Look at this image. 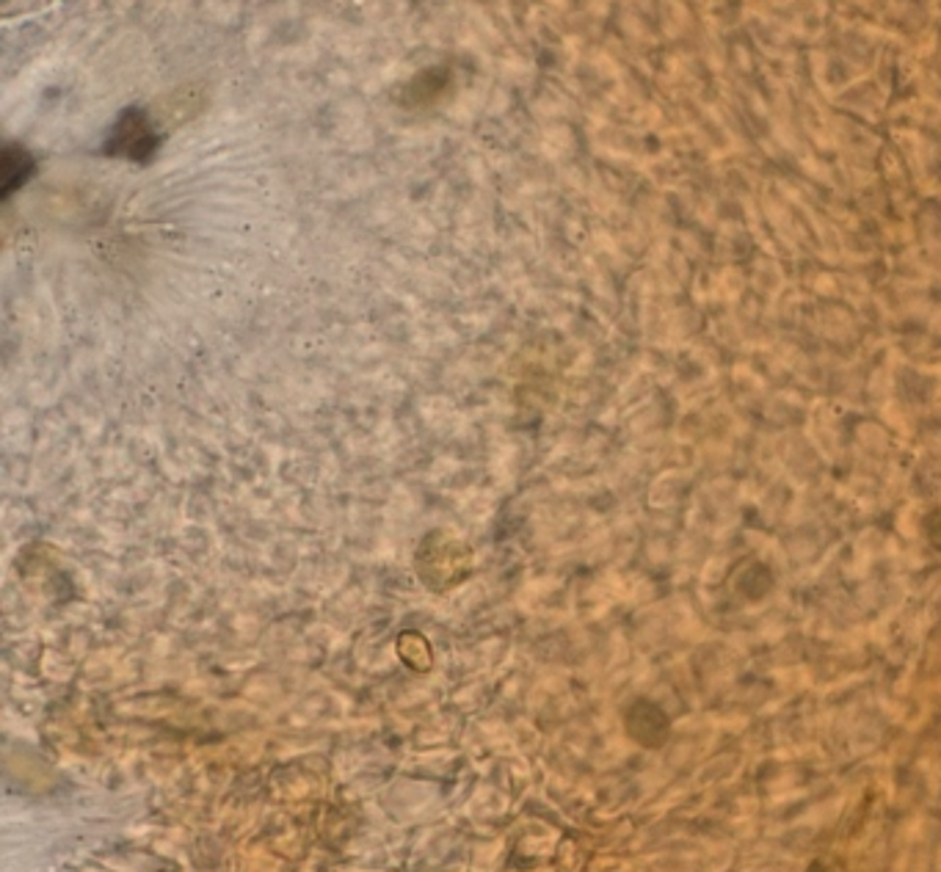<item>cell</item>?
I'll return each mask as SVG.
<instances>
[{"label":"cell","instance_id":"obj_1","mask_svg":"<svg viewBox=\"0 0 941 872\" xmlns=\"http://www.w3.org/2000/svg\"><path fill=\"white\" fill-rule=\"evenodd\" d=\"M153 147H155V136L153 131H149L147 120H144L138 111H127V114L116 122L109 149H114V153H125L131 155V158H144Z\"/></svg>","mask_w":941,"mask_h":872},{"label":"cell","instance_id":"obj_2","mask_svg":"<svg viewBox=\"0 0 941 872\" xmlns=\"http://www.w3.org/2000/svg\"><path fill=\"white\" fill-rule=\"evenodd\" d=\"M632 713L641 715V718H643V726H630L632 737H636L638 742H643V746H660V742L665 740V731H669V729H665V724L654 726L652 718H658L660 709L652 707V704H638V707L632 709Z\"/></svg>","mask_w":941,"mask_h":872}]
</instances>
